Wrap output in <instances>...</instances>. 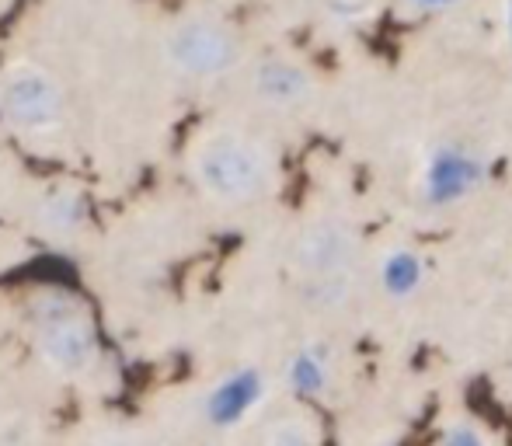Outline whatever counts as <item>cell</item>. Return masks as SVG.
<instances>
[{
  "label": "cell",
  "mask_w": 512,
  "mask_h": 446,
  "mask_svg": "<svg viewBox=\"0 0 512 446\" xmlns=\"http://www.w3.org/2000/svg\"><path fill=\"white\" fill-rule=\"evenodd\" d=\"M192 182L220 206H251L265 199L276 182L272 154L237 129H213L192 147Z\"/></svg>",
  "instance_id": "1"
},
{
  "label": "cell",
  "mask_w": 512,
  "mask_h": 446,
  "mask_svg": "<svg viewBox=\"0 0 512 446\" xmlns=\"http://www.w3.org/2000/svg\"><path fill=\"white\" fill-rule=\"evenodd\" d=\"M32 345L53 373L81 377L98 359V332L84 300L67 290H39L28 304Z\"/></svg>",
  "instance_id": "2"
},
{
  "label": "cell",
  "mask_w": 512,
  "mask_h": 446,
  "mask_svg": "<svg viewBox=\"0 0 512 446\" xmlns=\"http://www.w3.org/2000/svg\"><path fill=\"white\" fill-rule=\"evenodd\" d=\"M164 60L185 81H220L244 63V42L234 25L209 14L178 21L164 39Z\"/></svg>",
  "instance_id": "3"
},
{
  "label": "cell",
  "mask_w": 512,
  "mask_h": 446,
  "mask_svg": "<svg viewBox=\"0 0 512 446\" xmlns=\"http://www.w3.org/2000/svg\"><path fill=\"white\" fill-rule=\"evenodd\" d=\"M0 115L14 133L46 136L67 119V98L46 67L18 60L0 74Z\"/></svg>",
  "instance_id": "4"
},
{
  "label": "cell",
  "mask_w": 512,
  "mask_h": 446,
  "mask_svg": "<svg viewBox=\"0 0 512 446\" xmlns=\"http://www.w3.org/2000/svg\"><path fill=\"white\" fill-rule=\"evenodd\" d=\"M359 258V230L342 217H317L300 230L293 244V265L304 279L352 272Z\"/></svg>",
  "instance_id": "5"
},
{
  "label": "cell",
  "mask_w": 512,
  "mask_h": 446,
  "mask_svg": "<svg viewBox=\"0 0 512 446\" xmlns=\"http://www.w3.org/2000/svg\"><path fill=\"white\" fill-rule=\"evenodd\" d=\"M265 401H269V377L258 366H237L206 391L203 419L206 426L230 433V429L244 426Z\"/></svg>",
  "instance_id": "6"
},
{
  "label": "cell",
  "mask_w": 512,
  "mask_h": 446,
  "mask_svg": "<svg viewBox=\"0 0 512 446\" xmlns=\"http://www.w3.org/2000/svg\"><path fill=\"white\" fill-rule=\"evenodd\" d=\"M248 88H251V95L265 105V109H276V112L307 109L317 95L314 74H310L300 60L283 56V53L262 56V60L251 63Z\"/></svg>",
  "instance_id": "7"
},
{
  "label": "cell",
  "mask_w": 512,
  "mask_h": 446,
  "mask_svg": "<svg viewBox=\"0 0 512 446\" xmlns=\"http://www.w3.org/2000/svg\"><path fill=\"white\" fill-rule=\"evenodd\" d=\"M478 182H481L478 157L464 154V150H443V154L432 157V164L425 168V196H429L432 203L464 199Z\"/></svg>",
  "instance_id": "8"
},
{
  "label": "cell",
  "mask_w": 512,
  "mask_h": 446,
  "mask_svg": "<svg viewBox=\"0 0 512 446\" xmlns=\"http://www.w3.org/2000/svg\"><path fill=\"white\" fill-rule=\"evenodd\" d=\"M286 387H290L297 398H324L335 384V352L324 342H307L286 359Z\"/></svg>",
  "instance_id": "9"
},
{
  "label": "cell",
  "mask_w": 512,
  "mask_h": 446,
  "mask_svg": "<svg viewBox=\"0 0 512 446\" xmlns=\"http://www.w3.org/2000/svg\"><path fill=\"white\" fill-rule=\"evenodd\" d=\"M35 223L46 237L53 241H70L84 230L88 223V199L74 185H53L49 192H42L39 210H35Z\"/></svg>",
  "instance_id": "10"
},
{
  "label": "cell",
  "mask_w": 512,
  "mask_h": 446,
  "mask_svg": "<svg viewBox=\"0 0 512 446\" xmlns=\"http://www.w3.org/2000/svg\"><path fill=\"white\" fill-rule=\"evenodd\" d=\"M377 283L384 290L387 300L401 304V300H411L418 290L425 286V262L415 248H387L377 262Z\"/></svg>",
  "instance_id": "11"
},
{
  "label": "cell",
  "mask_w": 512,
  "mask_h": 446,
  "mask_svg": "<svg viewBox=\"0 0 512 446\" xmlns=\"http://www.w3.org/2000/svg\"><path fill=\"white\" fill-rule=\"evenodd\" d=\"M304 304L310 311H338L356 297V269L352 272H331V276H310L304 279Z\"/></svg>",
  "instance_id": "12"
},
{
  "label": "cell",
  "mask_w": 512,
  "mask_h": 446,
  "mask_svg": "<svg viewBox=\"0 0 512 446\" xmlns=\"http://www.w3.org/2000/svg\"><path fill=\"white\" fill-rule=\"evenodd\" d=\"M262 446H321V433L304 415H286L265 429Z\"/></svg>",
  "instance_id": "13"
},
{
  "label": "cell",
  "mask_w": 512,
  "mask_h": 446,
  "mask_svg": "<svg viewBox=\"0 0 512 446\" xmlns=\"http://www.w3.org/2000/svg\"><path fill=\"white\" fill-rule=\"evenodd\" d=\"M436 446H495V443H492V436L478 426V422L453 419V422H446V426H443Z\"/></svg>",
  "instance_id": "14"
},
{
  "label": "cell",
  "mask_w": 512,
  "mask_h": 446,
  "mask_svg": "<svg viewBox=\"0 0 512 446\" xmlns=\"http://www.w3.org/2000/svg\"><path fill=\"white\" fill-rule=\"evenodd\" d=\"M405 4L418 14H446V11H453V7L467 4V0H405Z\"/></svg>",
  "instance_id": "15"
}]
</instances>
